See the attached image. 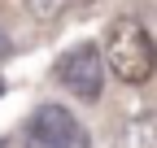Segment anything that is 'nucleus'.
Here are the masks:
<instances>
[{
	"label": "nucleus",
	"instance_id": "f257e3e1",
	"mask_svg": "<svg viewBox=\"0 0 157 148\" xmlns=\"http://www.w3.org/2000/svg\"><path fill=\"white\" fill-rule=\"evenodd\" d=\"M105 61H109L113 79L140 87L157 74V44L148 39V31L135 17H118L109 26V35H105Z\"/></svg>",
	"mask_w": 157,
	"mask_h": 148
},
{
	"label": "nucleus",
	"instance_id": "f03ea898",
	"mask_svg": "<svg viewBox=\"0 0 157 148\" xmlns=\"http://www.w3.org/2000/svg\"><path fill=\"white\" fill-rule=\"evenodd\" d=\"M105 70L109 61L101 57V48L96 44H74L70 52H61L57 57V83H61L74 100H101V87H105Z\"/></svg>",
	"mask_w": 157,
	"mask_h": 148
},
{
	"label": "nucleus",
	"instance_id": "39448f33",
	"mask_svg": "<svg viewBox=\"0 0 157 148\" xmlns=\"http://www.w3.org/2000/svg\"><path fill=\"white\" fill-rule=\"evenodd\" d=\"M57 9H61V0H31V13L35 17H52Z\"/></svg>",
	"mask_w": 157,
	"mask_h": 148
},
{
	"label": "nucleus",
	"instance_id": "423d86ee",
	"mask_svg": "<svg viewBox=\"0 0 157 148\" xmlns=\"http://www.w3.org/2000/svg\"><path fill=\"white\" fill-rule=\"evenodd\" d=\"M74 5H92V0H74Z\"/></svg>",
	"mask_w": 157,
	"mask_h": 148
},
{
	"label": "nucleus",
	"instance_id": "7ed1b4c3",
	"mask_svg": "<svg viewBox=\"0 0 157 148\" xmlns=\"http://www.w3.org/2000/svg\"><path fill=\"white\" fill-rule=\"evenodd\" d=\"M22 144L26 148H92L83 122L61 105H39L22 131Z\"/></svg>",
	"mask_w": 157,
	"mask_h": 148
},
{
	"label": "nucleus",
	"instance_id": "20e7f679",
	"mask_svg": "<svg viewBox=\"0 0 157 148\" xmlns=\"http://www.w3.org/2000/svg\"><path fill=\"white\" fill-rule=\"evenodd\" d=\"M122 148H157V109H140L122 126Z\"/></svg>",
	"mask_w": 157,
	"mask_h": 148
}]
</instances>
